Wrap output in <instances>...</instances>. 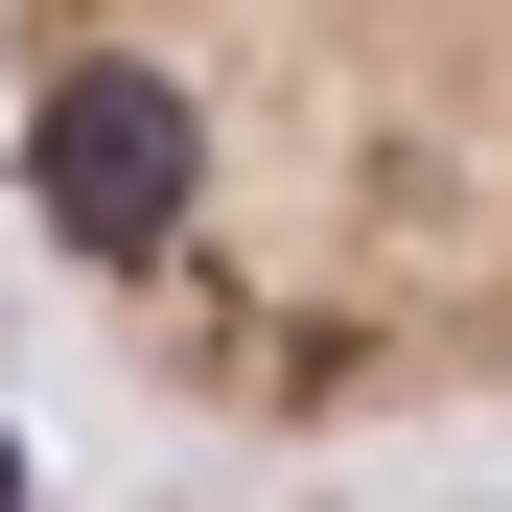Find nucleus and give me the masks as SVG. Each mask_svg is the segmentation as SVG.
Listing matches in <instances>:
<instances>
[{"instance_id":"obj_1","label":"nucleus","mask_w":512,"mask_h":512,"mask_svg":"<svg viewBox=\"0 0 512 512\" xmlns=\"http://www.w3.org/2000/svg\"><path fill=\"white\" fill-rule=\"evenodd\" d=\"M0 163L163 419L512 396V0H0Z\"/></svg>"},{"instance_id":"obj_2","label":"nucleus","mask_w":512,"mask_h":512,"mask_svg":"<svg viewBox=\"0 0 512 512\" xmlns=\"http://www.w3.org/2000/svg\"><path fill=\"white\" fill-rule=\"evenodd\" d=\"M0 512H24V466H0Z\"/></svg>"}]
</instances>
